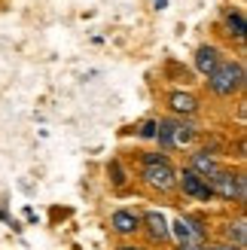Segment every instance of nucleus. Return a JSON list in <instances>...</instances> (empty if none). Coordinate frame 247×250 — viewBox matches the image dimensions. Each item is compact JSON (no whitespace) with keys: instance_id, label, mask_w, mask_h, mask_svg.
I'll list each match as a JSON object with an SVG mask.
<instances>
[{"instance_id":"nucleus-1","label":"nucleus","mask_w":247,"mask_h":250,"mask_svg":"<svg viewBox=\"0 0 247 250\" xmlns=\"http://www.w3.org/2000/svg\"><path fill=\"white\" fill-rule=\"evenodd\" d=\"M207 85H211V92L220 95V98L235 95L244 85V67L238 61H220V64L207 73Z\"/></svg>"},{"instance_id":"nucleus-2","label":"nucleus","mask_w":247,"mask_h":250,"mask_svg":"<svg viewBox=\"0 0 247 250\" xmlns=\"http://www.w3.org/2000/svg\"><path fill=\"white\" fill-rule=\"evenodd\" d=\"M144 180L159 192H171L177 186V171L171 168V162L162 153H150L144 159Z\"/></svg>"},{"instance_id":"nucleus-3","label":"nucleus","mask_w":247,"mask_h":250,"mask_svg":"<svg viewBox=\"0 0 247 250\" xmlns=\"http://www.w3.org/2000/svg\"><path fill=\"white\" fill-rule=\"evenodd\" d=\"M207 183H211V192L220 195V198H226V202H244V198H247V180H244V174H232L226 168H220Z\"/></svg>"},{"instance_id":"nucleus-4","label":"nucleus","mask_w":247,"mask_h":250,"mask_svg":"<svg viewBox=\"0 0 247 250\" xmlns=\"http://www.w3.org/2000/svg\"><path fill=\"white\" fill-rule=\"evenodd\" d=\"M156 137H159V144H162L165 149H171V146H186V144H192L195 128H192L189 122L162 119V122H159V128H156Z\"/></svg>"},{"instance_id":"nucleus-5","label":"nucleus","mask_w":247,"mask_h":250,"mask_svg":"<svg viewBox=\"0 0 247 250\" xmlns=\"http://www.w3.org/2000/svg\"><path fill=\"white\" fill-rule=\"evenodd\" d=\"M171 232H174L177 244H202L205 241V226H202V220H195V217H180L174 226H171Z\"/></svg>"},{"instance_id":"nucleus-6","label":"nucleus","mask_w":247,"mask_h":250,"mask_svg":"<svg viewBox=\"0 0 247 250\" xmlns=\"http://www.w3.org/2000/svg\"><path fill=\"white\" fill-rule=\"evenodd\" d=\"M177 183H180V189L186 192L189 198H199V202H207L214 192H211V183H207L205 177H199L192 168H183V174L177 177Z\"/></svg>"},{"instance_id":"nucleus-7","label":"nucleus","mask_w":247,"mask_h":250,"mask_svg":"<svg viewBox=\"0 0 247 250\" xmlns=\"http://www.w3.org/2000/svg\"><path fill=\"white\" fill-rule=\"evenodd\" d=\"M220 61H223V55H220V49H217V46L207 43V46H199V49H195V70L205 73V77L220 64Z\"/></svg>"},{"instance_id":"nucleus-8","label":"nucleus","mask_w":247,"mask_h":250,"mask_svg":"<svg viewBox=\"0 0 247 250\" xmlns=\"http://www.w3.org/2000/svg\"><path fill=\"white\" fill-rule=\"evenodd\" d=\"M110 226L119 235H134L141 229V214H134V210H116V214L110 217Z\"/></svg>"},{"instance_id":"nucleus-9","label":"nucleus","mask_w":247,"mask_h":250,"mask_svg":"<svg viewBox=\"0 0 247 250\" xmlns=\"http://www.w3.org/2000/svg\"><path fill=\"white\" fill-rule=\"evenodd\" d=\"M141 223H146V229H150V238H153V241L171 238V226L165 223V217L159 214V210H146V214L141 217Z\"/></svg>"},{"instance_id":"nucleus-10","label":"nucleus","mask_w":247,"mask_h":250,"mask_svg":"<svg viewBox=\"0 0 247 250\" xmlns=\"http://www.w3.org/2000/svg\"><path fill=\"white\" fill-rule=\"evenodd\" d=\"M189 168H192L195 174H199V177L211 180L214 174L220 171V162H217V156H211V153H207V149H205V153H195V156L189 159Z\"/></svg>"},{"instance_id":"nucleus-11","label":"nucleus","mask_w":247,"mask_h":250,"mask_svg":"<svg viewBox=\"0 0 247 250\" xmlns=\"http://www.w3.org/2000/svg\"><path fill=\"white\" fill-rule=\"evenodd\" d=\"M171 110H174V113H183V116H192L195 110H199V101H195L189 92H174L171 95Z\"/></svg>"},{"instance_id":"nucleus-12","label":"nucleus","mask_w":247,"mask_h":250,"mask_svg":"<svg viewBox=\"0 0 247 250\" xmlns=\"http://www.w3.org/2000/svg\"><path fill=\"white\" fill-rule=\"evenodd\" d=\"M226 238H229V244H235V247L247 244V226H244V220L229 223V226H226Z\"/></svg>"},{"instance_id":"nucleus-13","label":"nucleus","mask_w":247,"mask_h":250,"mask_svg":"<svg viewBox=\"0 0 247 250\" xmlns=\"http://www.w3.org/2000/svg\"><path fill=\"white\" fill-rule=\"evenodd\" d=\"M226 31L235 37V40H244V12L241 9H232L226 16Z\"/></svg>"},{"instance_id":"nucleus-14","label":"nucleus","mask_w":247,"mask_h":250,"mask_svg":"<svg viewBox=\"0 0 247 250\" xmlns=\"http://www.w3.org/2000/svg\"><path fill=\"white\" fill-rule=\"evenodd\" d=\"M110 174H113V183H116V186H122V183H125V171H122V165H119V162H113V165H110Z\"/></svg>"},{"instance_id":"nucleus-15","label":"nucleus","mask_w":247,"mask_h":250,"mask_svg":"<svg viewBox=\"0 0 247 250\" xmlns=\"http://www.w3.org/2000/svg\"><path fill=\"white\" fill-rule=\"evenodd\" d=\"M156 128H159V122H144V128H141V137H156Z\"/></svg>"},{"instance_id":"nucleus-16","label":"nucleus","mask_w":247,"mask_h":250,"mask_svg":"<svg viewBox=\"0 0 247 250\" xmlns=\"http://www.w3.org/2000/svg\"><path fill=\"white\" fill-rule=\"evenodd\" d=\"M207 250H244V247H235V244H207Z\"/></svg>"},{"instance_id":"nucleus-17","label":"nucleus","mask_w":247,"mask_h":250,"mask_svg":"<svg viewBox=\"0 0 247 250\" xmlns=\"http://www.w3.org/2000/svg\"><path fill=\"white\" fill-rule=\"evenodd\" d=\"M177 250H207V244L202 241V244H180Z\"/></svg>"},{"instance_id":"nucleus-18","label":"nucleus","mask_w":247,"mask_h":250,"mask_svg":"<svg viewBox=\"0 0 247 250\" xmlns=\"http://www.w3.org/2000/svg\"><path fill=\"white\" fill-rule=\"evenodd\" d=\"M116 250H141V247H134V244H122V247H116Z\"/></svg>"}]
</instances>
